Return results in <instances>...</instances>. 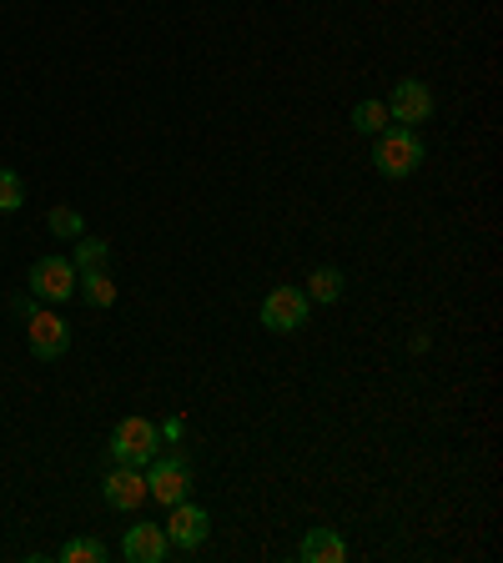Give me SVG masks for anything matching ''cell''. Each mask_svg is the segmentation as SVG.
Returning <instances> with one entry per match:
<instances>
[{
	"label": "cell",
	"mask_w": 503,
	"mask_h": 563,
	"mask_svg": "<svg viewBox=\"0 0 503 563\" xmlns=\"http://www.w3.org/2000/svg\"><path fill=\"white\" fill-rule=\"evenodd\" d=\"M423 156H428V146H423L418 126H387V131H378V141H373V166L387 181L413 176L423 166Z\"/></svg>",
	"instance_id": "cell-1"
},
{
	"label": "cell",
	"mask_w": 503,
	"mask_h": 563,
	"mask_svg": "<svg viewBox=\"0 0 503 563\" xmlns=\"http://www.w3.org/2000/svg\"><path fill=\"white\" fill-rule=\"evenodd\" d=\"M162 448V428L152 418H121L117 433H111V457L117 463H131V468H146Z\"/></svg>",
	"instance_id": "cell-2"
},
{
	"label": "cell",
	"mask_w": 503,
	"mask_h": 563,
	"mask_svg": "<svg viewBox=\"0 0 503 563\" xmlns=\"http://www.w3.org/2000/svg\"><path fill=\"white\" fill-rule=\"evenodd\" d=\"M146 498H152V504H166V508L192 498L187 457H152V463H146Z\"/></svg>",
	"instance_id": "cell-3"
},
{
	"label": "cell",
	"mask_w": 503,
	"mask_h": 563,
	"mask_svg": "<svg viewBox=\"0 0 503 563\" xmlns=\"http://www.w3.org/2000/svg\"><path fill=\"white\" fill-rule=\"evenodd\" d=\"M25 342H31V352L41 357V363H56V357H66L70 352V322L56 312H25Z\"/></svg>",
	"instance_id": "cell-4"
},
{
	"label": "cell",
	"mask_w": 503,
	"mask_h": 563,
	"mask_svg": "<svg viewBox=\"0 0 503 563\" xmlns=\"http://www.w3.org/2000/svg\"><path fill=\"white\" fill-rule=\"evenodd\" d=\"M307 312H313V302H307L303 287H272L262 297V328L267 332H297L307 322Z\"/></svg>",
	"instance_id": "cell-5"
},
{
	"label": "cell",
	"mask_w": 503,
	"mask_h": 563,
	"mask_svg": "<svg viewBox=\"0 0 503 563\" xmlns=\"http://www.w3.org/2000/svg\"><path fill=\"white\" fill-rule=\"evenodd\" d=\"M76 262L70 257H41L31 267V297H41V302H66L70 292H76Z\"/></svg>",
	"instance_id": "cell-6"
},
{
	"label": "cell",
	"mask_w": 503,
	"mask_h": 563,
	"mask_svg": "<svg viewBox=\"0 0 503 563\" xmlns=\"http://www.w3.org/2000/svg\"><path fill=\"white\" fill-rule=\"evenodd\" d=\"M383 106H387V121H398V126H423V121H434V91L423 81H398Z\"/></svg>",
	"instance_id": "cell-7"
},
{
	"label": "cell",
	"mask_w": 503,
	"mask_h": 563,
	"mask_svg": "<svg viewBox=\"0 0 503 563\" xmlns=\"http://www.w3.org/2000/svg\"><path fill=\"white\" fill-rule=\"evenodd\" d=\"M101 498L117 508V514H136V508L146 504V468L117 463V468L106 473V483H101Z\"/></svg>",
	"instance_id": "cell-8"
},
{
	"label": "cell",
	"mask_w": 503,
	"mask_h": 563,
	"mask_svg": "<svg viewBox=\"0 0 503 563\" xmlns=\"http://www.w3.org/2000/svg\"><path fill=\"white\" fill-rule=\"evenodd\" d=\"M211 533V518L207 508H197L192 498H182V504H172V518H166V543H176V549H201Z\"/></svg>",
	"instance_id": "cell-9"
},
{
	"label": "cell",
	"mask_w": 503,
	"mask_h": 563,
	"mask_svg": "<svg viewBox=\"0 0 503 563\" xmlns=\"http://www.w3.org/2000/svg\"><path fill=\"white\" fill-rule=\"evenodd\" d=\"M166 528H156V523H131L127 528V539H121V553H127L131 563H162L166 559Z\"/></svg>",
	"instance_id": "cell-10"
},
{
	"label": "cell",
	"mask_w": 503,
	"mask_h": 563,
	"mask_svg": "<svg viewBox=\"0 0 503 563\" xmlns=\"http://www.w3.org/2000/svg\"><path fill=\"white\" fill-rule=\"evenodd\" d=\"M297 559L303 563H342L348 559V543H342L338 528H313V533H303V543H297Z\"/></svg>",
	"instance_id": "cell-11"
},
{
	"label": "cell",
	"mask_w": 503,
	"mask_h": 563,
	"mask_svg": "<svg viewBox=\"0 0 503 563\" xmlns=\"http://www.w3.org/2000/svg\"><path fill=\"white\" fill-rule=\"evenodd\" d=\"M76 292H81L91 307H111L117 302V282H111L106 267H96V272H81V277H76Z\"/></svg>",
	"instance_id": "cell-12"
},
{
	"label": "cell",
	"mask_w": 503,
	"mask_h": 563,
	"mask_svg": "<svg viewBox=\"0 0 503 563\" xmlns=\"http://www.w3.org/2000/svg\"><path fill=\"white\" fill-rule=\"evenodd\" d=\"M307 302H322V307H332L342 297V272L338 267H317L313 277H307Z\"/></svg>",
	"instance_id": "cell-13"
},
{
	"label": "cell",
	"mask_w": 503,
	"mask_h": 563,
	"mask_svg": "<svg viewBox=\"0 0 503 563\" xmlns=\"http://www.w3.org/2000/svg\"><path fill=\"white\" fill-rule=\"evenodd\" d=\"M352 131H363V136L387 131V106L383 101H358L352 106Z\"/></svg>",
	"instance_id": "cell-14"
},
{
	"label": "cell",
	"mask_w": 503,
	"mask_h": 563,
	"mask_svg": "<svg viewBox=\"0 0 503 563\" xmlns=\"http://www.w3.org/2000/svg\"><path fill=\"white\" fill-rule=\"evenodd\" d=\"M61 563H106V543L101 539H66V549L56 553Z\"/></svg>",
	"instance_id": "cell-15"
},
{
	"label": "cell",
	"mask_w": 503,
	"mask_h": 563,
	"mask_svg": "<svg viewBox=\"0 0 503 563\" xmlns=\"http://www.w3.org/2000/svg\"><path fill=\"white\" fill-rule=\"evenodd\" d=\"M76 272H96V267H106L111 262V246L106 242H96V236H86V242H76Z\"/></svg>",
	"instance_id": "cell-16"
},
{
	"label": "cell",
	"mask_w": 503,
	"mask_h": 563,
	"mask_svg": "<svg viewBox=\"0 0 503 563\" xmlns=\"http://www.w3.org/2000/svg\"><path fill=\"white\" fill-rule=\"evenodd\" d=\"M21 207H25V181H21V172L0 166V211H21Z\"/></svg>",
	"instance_id": "cell-17"
},
{
	"label": "cell",
	"mask_w": 503,
	"mask_h": 563,
	"mask_svg": "<svg viewBox=\"0 0 503 563\" xmlns=\"http://www.w3.org/2000/svg\"><path fill=\"white\" fill-rule=\"evenodd\" d=\"M46 227H51L56 236H81V232H86V217H81V211H70V207H56V211L46 217Z\"/></svg>",
	"instance_id": "cell-18"
}]
</instances>
